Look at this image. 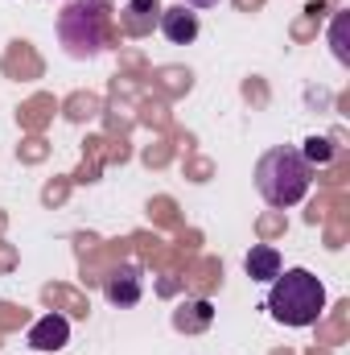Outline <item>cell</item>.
<instances>
[{"label":"cell","instance_id":"6","mask_svg":"<svg viewBox=\"0 0 350 355\" xmlns=\"http://www.w3.org/2000/svg\"><path fill=\"white\" fill-rule=\"evenodd\" d=\"M103 297H107L111 306H136V302H140V277H136V268L111 272L107 285H103Z\"/></svg>","mask_w":350,"mask_h":355},{"label":"cell","instance_id":"9","mask_svg":"<svg viewBox=\"0 0 350 355\" xmlns=\"http://www.w3.org/2000/svg\"><path fill=\"white\" fill-rule=\"evenodd\" d=\"M210 318H214V306L198 297V302H185V306H177L174 327H177V331H185V335H194V331H206V327H210Z\"/></svg>","mask_w":350,"mask_h":355},{"label":"cell","instance_id":"7","mask_svg":"<svg viewBox=\"0 0 350 355\" xmlns=\"http://www.w3.org/2000/svg\"><path fill=\"white\" fill-rule=\"evenodd\" d=\"M157 21H161V8H157V0H128V4H124V12H120V25H124L132 37L149 33Z\"/></svg>","mask_w":350,"mask_h":355},{"label":"cell","instance_id":"4","mask_svg":"<svg viewBox=\"0 0 350 355\" xmlns=\"http://www.w3.org/2000/svg\"><path fill=\"white\" fill-rule=\"evenodd\" d=\"M71 343V322L62 314H46L29 327V347L33 352H62Z\"/></svg>","mask_w":350,"mask_h":355},{"label":"cell","instance_id":"8","mask_svg":"<svg viewBox=\"0 0 350 355\" xmlns=\"http://www.w3.org/2000/svg\"><path fill=\"white\" fill-rule=\"evenodd\" d=\"M243 268H248L252 281H276V272H280V252H276L272 244H252V252L243 257Z\"/></svg>","mask_w":350,"mask_h":355},{"label":"cell","instance_id":"10","mask_svg":"<svg viewBox=\"0 0 350 355\" xmlns=\"http://www.w3.org/2000/svg\"><path fill=\"white\" fill-rule=\"evenodd\" d=\"M301 157H305L309 166H326V162L334 157V149H330V141H322V137H309V141H305V149H301Z\"/></svg>","mask_w":350,"mask_h":355},{"label":"cell","instance_id":"5","mask_svg":"<svg viewBox=\"0 0 350 355\" xmlns=\"http://www.w3.org/2000/svg\"><path fill=\"white\" fill-rule=\"evenodd\" d=\"M161 33L174 42V46H190L198 37V12L190 4H174V8H161Z\"/></svg>","mask_w":350,"mask_h":355},{"label":"cell","instance_id":"3","mask_svg":"<svg viewBox=\"0 0 350 355\" xmlns=\"http://www.w3.org/2000/svg\"><path fill=\"white\" fill-rule=\"evenodd\" d=\"M103 0H71L58 12V42L71 58H91L103 46Z\"/></svg>","mask_w":350,"mask_h":355},{"label":"cell","instance_id":"11","mask_svg":"<svg viewBox=\"0 0 350 355\" xmlns=\"http://www.w3.org/2000/svg\"><path fill=\"white\" fill-rule=\"evenodd\" d=\"M181 4H190V8H214L219 0H181Z\"/></svg>","mask_w":350,"mask_h":355},{"label":"cell","instance_id":"1","mask_svg":"<svg viewBox=\"0 0 350 355\" xmlns=\"http://www.w3.org/2000/svg\"><path fill=\"white\" fill-rule=\"evenodd\" d=\"M326 310V285L309 268H280L268 289V314L280 327H313Z\"/></svg>","mask_w":350,"mask_h":355},{"label":"cell","instance_id":"2","mask_svg":"<svg viewBox=\"0 0 350 355\" xmlns=\"http://www.w3.org/2000/svg\"><path fill=\"white\" fill-rule=\"evenodd\" d=\"M313 186V166L301 157V149L293 145H280V149H268L256 166V190L268 207H297Z\"/></svg>","mask_w":350,"mask_h":355}]
</instances>
